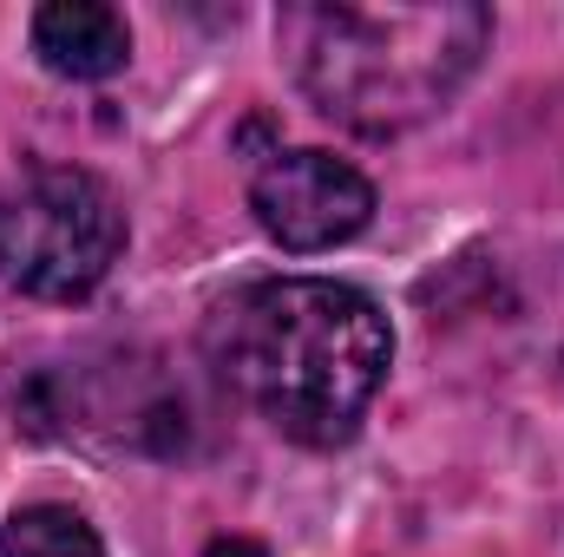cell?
Segmentation results:
<instances>
[{"label": "cell", "instance_id": "8992f818", "mask_svg": "<svg viewBox=\"0 0 564 557\" xmlns=\"http://www.w3.org/2000/svg\"><path fill=\"white\" fill-rule=\"evenodd\" d=\"M0 557H106V545L73 505H26L0 532Z\"/></svg>", "mask_w": 564, "mask_h": 557}, {"label": "cell", "instance_id": "52a82bcc", "mask_svg": "<svg viewBox=\"0 0 564 557\" xmlns=\"http://www.w3.org/2000/svg\"><path fill=\"white\" fill-rule=\"evenodd\" d=\"M204 557H270V551H263L257 538H217V545H210Z\"/></svg>", "mask_w": 564, "mask_h": 557}, {"label": "cell", "instance_id": "6da1fadb", "mask_svg": "<svg viewBox=\"0 0 564 557\" xmlns=\"http://www.w3.org/2000/svg\"><path fill=\"white\" fill-rule=\"evenodd\" d=\"M210 354L276 433L302 446H341L388 381L394 328L355 282L270 276L217 308Z\"/></svg>", "mask_w": 564, "mask_h": 557}, {"label": "cell", "instance_id": "277c9868", "mask_svg": "<svg viewBox=\"0 0 564 557\" xmlns=\"http://www.w3.org/2000/svg\"><path fill=\"white\" fill-rule=\"evenodd\" d=\"M250 204H257V223L276 237L282 250L308 256V250L348 243L375 217V184L355 164L328 157V151H276L257 171Z\"/></svg>", "mask_w": 564, "mask_h": 557}, {"label": "cell", "instance_id": "5b68a950", "mask_svg": "<svg viewBox=\"0 0 564 557\" xmlns=\"http://www.w3.org/2000/svg\"><path fill=\"white\" fill-rule=\"evenodd\" d=\"M33 53L59 79H106L126 66L132 33H126V13L106 0H53L33 13Z\"/></svg>", "mask_w": 564, "mask_h": 557}, {"label": "cell", "instance_id": "7a4b0ae2", "mask_svg": "<svg viewBox=\"0 0 564 557\" xmlns=\"http://www.w3.org/2000/svg\"><path fill=\"white\" fill-rule=\"evenodd\" d=\"M486 40L492 13L473 0H315L276 13V46L289 53L315 112L361 139L426 125L473 79Z\"/></svg>", "mask_w": 564, "mask_h": 557}, {"label": "cell", "instance_id": "3957f363", "mask_svg": "<svg viewBox=\"0 0 564 557\" xmlns=\"http://www.w3.org/2000/svg\"><path fill=\"white\" fill-rule=\"evenodd\" d=\"M126 250V217L93 171L46 164L0 197V276L40 302L93 295Z\"/></svg>", "mask_w": 564, "mask_h": 557}]
</instances>
